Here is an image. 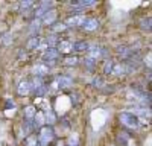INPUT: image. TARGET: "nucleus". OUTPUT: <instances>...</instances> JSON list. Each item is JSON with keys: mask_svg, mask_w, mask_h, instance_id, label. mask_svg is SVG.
Masks as SVG:
<instances>
[{"mask_svg": "<svg viewBox=\"0 0 152 146\" xmlns=\"http://www.w3.org/2000/svg\"><path fill=\"white\" fill-rule=\"evenodd\" d=\"M35 108L32 107V105H28L26 108L23 110V114H24V120H34V117H35Z\"/></svg>", "mask_w": 152, "mask_h": 146, "instance_id": "4468645a", "label": "nucleus"}, {"mask_svg": "<svg viewBox=\"0 0 152 146\" xmlns=\"http://www.w3.org/2000/svg\"><path fill=\"white\" fill-rule=\"evenodd\" d=\"M55 120H56V116L53 114V111H49L44 114V122H47V123H53Z\"/></svg>", "mask_w": 152, "mask_h": 146, "instance_id": "412c9836", "label": "nucleus"}, {"mask_svg": "<svg viewBox=\"0 0 152 146\" xmlns=\"http://www.w3.org/2000/svg\"><path fill=\"white\" fill-rule=\"evenodd\" d=\"M23 129H24V132H26V134L32 132V131L35 129V126H34V120H24V122H23Z\"/></svg>", "mask_w": 152, "mask_h": 146, "instance_id": "a211bd4d", "label": "nucleus"}, {"mask_svg": "<svg viewBox=\"0 0 152 146\" xmlns=\"http://www.w3.org/2000/svg\"><path fill=\"white\" fill-rule=\"evenodd\" d=\"M120 120L125 126H128L131 129H137L140 126V120H138L137 116H134L132 113H122L120 114Z\"/></svg>", "mask_w": 152, "mask_h": 146, "instance_id": "f257e3e1", "label": "nucleus"}, {"mask_svg": "<svg viewBox=\"0 0 152 146\" xmlns=\"http://www.w3.org/2000/svg\"><path fill=\"white\" fill-rule=\"evenodd\" d=\"M128 139H129V136L126 132H123V134H120V137H119V142L122 143V145H126V142H128Z\"/></svg>", "mask_w": 152, "mask_h": 146, "instance_id": "bb28decb", "label": "nucleus"}, {"mask_svg": "<svg viewBox=\"0 0 152 146\" xmlns=\"http://www.w3.org/2000/svg\"><path fill=\"white\" fill-rule=\"evenodd\" d=\"M20 11L23 12H28L29 9H32V8H35V2H32V0H26V2H20Z\"/></svg>", "mask_w": 152, "mask_h": 146, "instance_id": "dca6fc26", "label": "nucleus"}, {"mask_svg": "<svg viewBox=\"0 0 152 146\" xmlns=\"http://www.w3.org/2000/svg\"><path fill=\"white\" fill-rule=\"evenodd\" d=\"M102 85H104V81H102V78H100V76H96L94 79H93V87H102Z\"/></svg>", "mask_w": 152, "mask_h": 146, "instance_id": "a878e982", "label": "nucleus"}, {"mask_svg": "<svg viewBox=\"0 0 152 146\" xmlns=\"http://www.w3.org/2000/svg\"><path fill=\"white\" fill-rule=\"evenodd\" d=\"M97 28H99V21H97V18H85V21L82 23V29L87 31V32L96 31Z\"/></svg>", "mask_w": 152, "mask_h": 146, "instance_id": "6e6552de", "label": "nucleus"}, {"mask_svg": "<svg viewBox=\"0 0 152 146\" xmlns=\"http://www.w3.org/2000/svg\"><path fill=\"white\" fill-rule=\"evenodd\" d=\"M105 55V50L104 49H99V47H93V49H88V55L87 58H90L93 61H97L99 58H102Z\"/></svg>", "mask_w": 152, "mask_h": 146, "instance_id": "9d476101", "label": "nucleus"}, {"mask_svg": "<svg viewBox=\"0 0 152 146\" xmlns=\"http://www.w3.org/2000/svg\"><path fill=\"white\" fill-rule=\"evenodd\" d=\"M84 21H85V15H82V14H73L66 20L69 26H82Z\"/></svg>", "mask_w": 152, "mask_h": 146, "instance_id": "0eeeda50", "label": "nucleus"}, {"mask_svg": "<svg viewBox=\"0 0 152 146\" xmlns=\"http://www.w3.org/2000/svg\"><path fill=\"white\" fill-rule=\"evenodd\" d=\"M123 73H126V72H125V64H122V63H114L113 70H111V75L120 76V75H123Z\"/></svg>", "mask_w": 152, "mask_h": 146, "instance_id": "2eb2a0df", "label": "nucleus"}, {"mask_svg": "<svg viewBox=\"0 0 152 146\" xmlns=\"http://www.w3.org/2000/svg\"><path fill=\"white\" fill-rule=\"evenodd\" d=\"M32 90V81H23L18 85V94L20 96H28Z\"/></svg>", "mask_w": 152, "mask_h": 146, "instance_id": "9b49d317", "label": "nucleus"}, {"mask_svg": "<svg viewBox=\"0 0 152 146\" xmlns=\"http://www.w3.org/2000/svg\"><path fill=\"white\" fill-rule=\"evenodd\" d=\"M140 24H142V28H143V29L151 31V17H143Z\"/></svg>", "mask_w": 152, "mask_h": 146, "instance_id": "4be33fe9", "label": "nucleus"}, {"mask_svg": "<svg viewBox=\"0 0 152 146\" xmlns=\"http://www.w3.org/2000/svg\"><path fill=\"white\" fill-rule=\"evenodd\" d=\"M113 66H114L113 61H107V63H105V66H104V73H105V75H111Z\"/></svg>", "mask_w": 152, "mask_h": 146, "instance_id": "393cba45", "label": "nucleus"}, {"mask_svg": "<svg viewBox=\"0 0 152 146\" xmlns=\"http://www.w3.org/2000/svg\"><path fill=\"white\" fill-rule=\"evenodd\" d=\"M53 129L50 128L49 125L47 126H41L40 128V136H38V142H40L41 145H47L50 140L53 139Z\"/></svg>", "mask_w": 152, "mask_h": 146, "instance_id": "f03ea898", "label": "nucleus"}, {"mask_svg": "<svg viewBox=\"0 0 152 146\" xmlns=\"http://www.w3.org/2000/svg\"><path fill=\"white\" fill-rule=\"evenodd\" d=\"M40 24H41V20H37V21H34L32 24H31V34H32V36H37V34H38V31H40Z\"/></svg>", "mask_w": 152, "mask_h": 146, "instance_id": "6ab92c4d", "label": "nucleus"}, {"mask_svg": "<svg viewBox=\"0 0 152 146\" xmlns=\"http://www.w3.org/2000/svg\"><path fill=\"white\" fill-rule=\"evenodd\" d=\"M49 66H46L44 63H37L34 66V73H35V78H44V76H49Z\"/></svg>", "mask_w": 152, "mask_h": 146, "instance_id": "20e7f679", "label": "nucleus"}, {"mask_svg": "<svg viewBox=\"0 0 152 146\" xmlns=\"http://www.w3.org/2000/svg\"><path fill=\"white\" fill-rule=\"evenodd\" d=\"M12 107H14V102H12V101H8V102H6V105H5V110L12 108Z\"/></svg>", "mask_w": 152, "mask_h": 146, "instance_id": "cd10ccee", "label": "nucleus"}, {"mask_svg": "<svg viewBox=\"0 0 152 146\" xmlns=\"http://www.w3.org/2000/svg\"><path fill=\"white\" fill-rule=\"evenodd\" d=\"M90 49V46H88L87 41H75L73 43V50L75 52H85Z\"/></svg>", "mask_w": 152, "mask_h": 146, "instance_id": "ddd939ff", "label": "nucleus"}, {"mask_svg": "<svg viewBox=\"0 0 152 146\" xmlns=\"http://www.w3.org/2000/svg\"><path fill=\"white\" fill-rule=\"evenodd\" d=\"M78 61H79L78 56H72V55L64 56V64L66 66H76V64H78Z\"/></svg>", "mask_w": 152, "mask_h": 146, "instance_id": "f3484780", "label": "nucleus"}, {"mask_svg": "<svg viewBox=\"0 0 152 146\" xmlns=\"http://www.w3.org/2000/svg\"><path fill=\"white\" fill-rule=\"evenodd\" d=\"M12 38H14V36H12L11 34H6V35H3V38L0 40V43H2L3 46H8V44L12 43Z\"/></svg>", "mask_w": 152, "mask_h": 146, "instance_id": "b1692460", "label": "nucleus"}, {"mask_svg": "<svg viewBox=\"0 0 152 146\" xmlns=\"http://www.w3.org/2000/svg\"><path fill=\"white\" fill-rule=\"evenodd\" d=\"M84 64H85V67H87L88 70H93V69L96 67V61H93V59H90V58H85V59H84Z\"/></svg>", "mask_w": 152, "mask_h": 146, "instance_id": "5701e85b", "label": "nucleus"}, {"mask_svg": "<svg viewBox=\"0 0 152 146\" xmlns=\"http://www.w3.org/2000/svg\"><path fill=\"white\" fill-rule=\"evenodd\" d=\"M55 18H56V11L50 9V11H47L46 14L41 17V21L46 24V26H52V24L55 23Z\"/></svg>", "mask_w": 152, "mask_h": 146, "instance_id": "1a4fd4ad", "label": "nucleus"}, {"mask_svg": "<svg viewBox=\"0 0 152 146\" xmlns=\"http://www.w3.org/2000/svg\"><path fill=\"white\" fill-rule=\"evenodd\" d=\"M56 50L59 52V55H61V53H69V52L73 50V43H72L70 40H67V38H62V40H59V43H58Z\"/></svg>", "mask_w": 152, "mask_h": 146, "instance_id": "423d86ee", "label": "nucleus"}, {"mask_svg": "<svg viewBox=\"0 0 152 146\" xmlns=\"http://www.w3.org/2000/svg\"><path fill=\"white\" fill-rule=\"evenodd\" d=\"M50 29H52L53 32H64L67 29V26L64 23H53L52 26H50Z\"/></svg>", "mask_w": 152, "mask_h": 146, "instance_id": "aec40b11", "label": "nucleus"}, {"mask_svg": "<svg viewBox=\"0 0 152 146\" xmlns=\"http://www.w3.org/2000/svg\"><path fill=\"white\" fill-rule=\"evenodd\" d=\"M40 43H41V38H40V36H31V38H29V41L26 43V49H28V50H34V49H37L38 46H40Z\"/></svg>", "mask_w": 152, "mask_h": 146, "instance_id": "f8f14e48", "label": "nucleus"}, {"mask_svg": "<svg viewBox=\"0 0 152 146\" xmlns=\"http://www.w3.org/2000/svg\"><path fill=\"white\" fill-rule=\"evenodd\" d=\"M55 82H56V85L59 88H69V87L73 85V79L67 75H58L55 78Z\"/></svg>", "mask_w": 152, "mask_h": 146, "instance_id": "39448f33", "label": "nucleus"}, {"mask_svg": "<svg viewBox=\"0 0 152 146\" xmlns=\"http://www.w3.org/2000/svg\"><path fill=\"white\" fill-rule=\"evenodd\" d=\"M58 58H59V52L56 50V47L44 50V53H43V56H41L43 63H44L46 66H49V64H55V61H56Z\"/></svg>", "mask_w": 152, "mask_h": 146, "instance_id": "7ed1b4c3", "label": "nucleus"}]
</instances>
